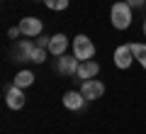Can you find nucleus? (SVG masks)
<instances>
[{
	"mask_svg": "<svg viewBox=\"0 0 146 134\" xmlns=\"http://www.w3.org/2000/svg\"><path fill=\"white\" fill-rule=\"evenodd\" d=\"M49 41H51V37H46V34H39V37L34 39V44H36L39 49H49Z\"/></svg>",
	"mask_w": 146,
	"mask_h": 134,
	"instance_id": "dca6fc26",
	"label": "nucleus"
},
{
	"mask_svg": "<svg viewBox=\"0 0 146 134\" xmlns=\"http://www.w3.org/2000/svg\"><path fill=\"white\" fill-rule=\"evenodd\" d=\"M80 93H83L85 100H100L105 95V83L98 81V78H90V81H83V85H80Z\"/></svg>",
	"mask_w": 146,
	"mask_h": 134,
	"instance_id": "39448f33",
	"label": "nucleus"
},
{
	"mask_svg": "<svg viewBox=\"0 0 146 134\" xmlns=\"http://www.w3.org/2000/svg\"><path fill=\"white\" fill-rule=\"evenodd\" d=\"M131 12H134V7L127 0H117L115 5L110 7V22H112V27L119 29V32L129 29L131 27Z\"/></svg>",
	"mask_w": 146,
	"mask_h": 134,
	"instance_id": "f257e3e1",
	"label": "nucleus"
},
{
	"mask_svg": "<svg viewBox=\"0 0 146 134\" xmlns=\"http://www.w3.org/2000/svg\"><path fill=\"white\" fill-rule=\"evenodd\" d=\"M44 5H46L51 12H61V10L68 7V0H44Z\"/></svg>",
	"mask_w": 146,
	"mask_h": 134,
	"instance_id": "4468645a",
	"label": "nucleus"
},
{
	"mask_svg": "<svg viewBox=\"0 0 146 134\" xmlns=\"http://www.w3.org/2000/svg\"><path fill=\"white\" fill-rule=\"evenodd\" d=\"M7 37H10V39H17V37H22L20 25H17V27H10V29H7Z\"/></svg>",
	"mask_w": 146,
	"mask_h": 134,
	"instance_id": "f3484780",
	"label": "nucleus"
},
{
	"mask_svg": "<svg viewBox=\"0 0 146 134\" xmlns=\"http://www.w3.org/2000/svg\"><path fill=\"white\" fill-rule=\"evenodd\" d=\"M100 73V63L98 61H80V66H78V73H76V78H78L80 83L83 81H90V78H95Z\"/></svg>",
	"mask_w": 146,
	"mask_h": 134,
	"instance_id": "9b49d317",
	"label": "nucleus"
},
{
	"mask_svg": "<svg viewBox=\"0 0 146 134\" xmlns=\"http://www.w3.org/2000/svg\"><path fill=\"white\" fill-rule=\"evenodd\" d=\"M42 3H44V0H42Z\"/></svg>",
	"mask_w": 146,
	"mask_h": 134,
	"instance_id": "aec40b11",
	"label": "nucleus"
},
{
	"mask_svg": "<svg viewBox=\"0 0 146 134\" xmlns=\"http://www.w3.org/2000/svg\"><path fill=\"white\" fill-rule=\"evenodd\" d=\"M34 47H36V44H34L32 39H20V41H17V47H15V61H20V63L32 61Z\"/></svg>",
	"mask_w": 146,
	"mask_h": 134,
	"instance_id": "1a4fd4ad",
	"label": "nucleus"
},
{
	"mask_svg": "<svg viewBox=\"0 0 146 134\" xmlns=\"http://www.w3.org/2000/svg\"><path fill=\"white\" fill-rule=\"evenodd\" d=\"M34 71H29V68H22V71H17L15 73V85L17 88H29V85H34Z\"/></svg>",
	"mask_w": 146,
	"mask_h": 134,
	"instance_id": "f8f14e48",
	"label": "nucleus"
},
{
	"mask_svg": "<svg viewBox=\"0 0 146 134\" xmlns=\"http://www.w3.org/2000/svg\"><path fill=\"white\" fill-rule=\"evenodd\" d=\"M46 56H49V49H39V47H34L32 63H44V61H46Z\"/></svg>",
	"mask_w": 146,
	"mask_h": 134,
	"instance_id": "2eb2a0df",
	"label": "nucleus"
},
{
	"mask_svg": "<svg viewBox=\"0 0 146 134\" xmlns=\"http://www.w3.org/2000/svg\"><path fill=\"white\" fill-rule=\"evenodd\" d=\"M68 44H71V39H68L63 32H56V34H51V41H49V54L51 56H63V54L68 51Z\"/></svg>",
	"mask_w": 146,
	"mask_h": 134,
	"instance_id": "0eeeda50",
	"label": "nucleus"
},
{
	"mask_svg": "<svg viewBox=\"0 0 146 134\" xmlns=\"http://www.w3.org/2000/svg\"><path fill=\"white\" fill-rule=\"evenodd\" d=\"M144 34H146V20H144Z\"/></svg>",
	"mask_w": 146,
	"mask_h": 134,
	"instance_id": "6ab92c4d",
	"label": "nucleus"
},
{
	"mask_svg": "<svg viewBox=\"0 0 146 134\" xmlns=\"http://www.w3.org/2000/svg\"><path fill=\"white\" fill-rule=\"evenodd\" d=\"M127 3H129L134 10H139V7H144V5H146V0H127Z\"/></svg>",
	"mask_w": 146,
	"mask_h": 134,
	"instance_id": "a211bd4d",
	"label": "nucleus"
},
{
	"mask_svg": "<svg viewBox=\"0 0 146 134\" xmlns=\"http://www.w3.org/2000/svg\"><path fill=\"white\" fill-rule=\"evenodd\" d=\"M112 61H115L117 68H129L131 61H136L134 59V51H131V44H119V47L115 49V54H112Z\"/></svg>",
	"mask_w": 146,
	"mask_h": 134,
	"instance_id": "423d86ee",
	"label": "nucleus"
},
{
	"mask_svg": "<svg viewBox=\"0 0 146 134\" xmlns=\"http://www.w3.org/2000/svg\"><path fill=\"white\" fill-rule=\"evenodd\" d=\"M131 51H134V59L144 66V71H146V44H141V41H131Z\"/></svg>",
	"mask_w": 146,
	"mask_h": 134,
	"instance_id": "ddd939ff",
	"label": "nucleus"
},
{
	"mask_svg": "<svg viewBox=\"0 0 146 134\" xmlns=\"http://www.w3.org/2000/svg\"><path fill=\"white\" fill-rule=\"evenodd\" d=\"M73 56L78 61H90L95 59V44L88 34H76L73 37Z\"/></svg>",
	"mask_w": 146,
	"mask_h": 134,
	"instance_id": "f03ea898",
	"label": "nucleus"
},
{
	"mask_svg": "<svg viewBox=\"0 0 146 134\" xmlns=\"http://www.w3.org/2000/svg\"><path fill=\"white\" fill-rule=\"evenodd\" d=\"M78 66H80V61L76 56H68V54H63V56L56 59V71L61 76H76L78 73Z\"/></svg>",
	"mask_w": 146,
	"mask_h": 134,
	"instance_id": "6e6552de",
	"label": "nucleus"
},
{
	"mask_svg": "<svg viewBox=\"0 0 146 134\" xmlns=\"http://www.w3.org/2000/svg\"><path fill=\"white\" fill-rule=\"evenodd\" d=\"M20 29H22V37L27 39H36L39 34H44V22L42 17H22L20 20Z\"/></svg>",
	"mask_w": 146,
	"mask_h": 134,
	"instance_id": "7ed1b4c3",
	"label": "nucleus"
},
{
	"mask_svg": "<svg viewBox=\"0 0 146 134\" xmlns=\"http://www.w3.org/2000/svg\"><path fill=\"white\" fill-rule=\"evenodd\" d=\"M85 103H88V100L83 98V93H80V90H66V93H63V107H66V110L78 112Z\"/></svg>",
	"mask_w": 146,
	"mask_h": 134,
	"instance_id": "9d476101",
	"label": "nucleus"
},
{
	"mask_svg": "<svg viewBox=\"0 0 146 134\" xmlns=\"http://www.w3.org/2000/svg\"><path fill=\"white\" fill-rule=\"evenodd\" d=\"M27 103V95H25V88H17L15 83L5 88V105L10 110H22Z\"/></svg>",
	"mask_w": 146,
	"mask_h": 134,
	"instance_id": "20e7f679",
	"label": "nucleus"
}]
</instances>
